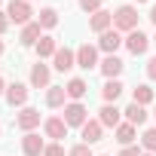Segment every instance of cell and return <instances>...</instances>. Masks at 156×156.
Masks as SVG:
<instances>
[{
    "label": "cell",
    "instance_id": "484cf974",
    "mask_svg": "<svg viewBox=\"0 0 156 156\" xmlns=\"http://www.w3.org/2000/svg\"><path fill=\"white\" fill-rule=\"evenodd\" d=\"M141 147H144V153H153L156 156V129H147L141 135Z\"/></svg>",
    "mask_w": 156,
    "mask_h": 156
},
{
    "label": "cell",
    "instance_id": "5b68a950",
    "mask_svg": "<svg viewBox=\"0 0 156 156\" xmlns=\"http://www.w3.org/2000/svg\"><path fill=\"white\" fill-rule=\"evenodd\" d=\"M101 61H98V46H92V43H83L80 49H76V67H83V70H92V67H98Z\"/></svg>",
    "mask_w": 156,
    "mask_h": 156
},
{
    "label": "cell",
    "instance_id": "ffe728a7",
    "mask_svg": "<svg viewBox=\"0 0 156 156\" xmlns=\"http://www.w3.org/2000/svg\"><path fill=\"white\" fill-rule=\"evenodd\" d=\"M67 104V92H64V86H49L46 89V107H64Z\"/></svg>",
    "mask_w": 156,
    "mask_h": 156
},
{
    "label": "cell",
    "instance_id": "f1b7e54d",
    "mask_svg": "<svg viewBox=\"0 0 156 156\" xmlns=\"http://www.w3.org/2000/svg\"><path fill=\"white\" fill-rule=\"evenodd\" d=\"M43 156H64V147H61L58 141H52V144H46V150H43Z\"/></svg>",
    "mask_w": 156,
    "mask_h": 156
},
{
    "label": "cell",
    "instance_id": "e0dca14e",
    "mask_svg": "<svg viewBox=\"0 0 156 156\" xmlns=\"http://www.w3.org/2000/svg\"><path fill=\"white\" fill-rule=\"evenodd\" d=\"M43 37V28H40V22H31V25H25L22 28V37H19V43L22 46H37V40Z\"/></svg>",
    "mask_w": 156,
    "mask_h": 156
},
{
    "label": "cell",
    "instance_id": "74e56055",
    "mask_svg": "<svg viewBox=\"0 0 156 156\" xmlns=\"http://www.w3.org/2000/svg\"><path fill=\"white\" fill-rule=\"evenodd\" d=\"M144 156H153V153H144Z\"/></svg>",
    "mask_w": 156,
    "mask_h": 156
},
{
    "label": "cell",
    "instance_id": "e575fe53",
    "mask_svg": "<svg viewBox=\"0 0 156 156\" xmlns=\"http://www.w3.org/2000/svg\"><path fill=\"white\" fill-rule=\"evenodd\" d=\"M3 49H6V46H3V40H0V55H3Z\"/></svg>",
    "mask_w": 156,
    "mask_h": 156
},
{
    "label": "cell",
    "instance_id": "d6a6232c",
    "mask_svg": "<svg viewBox=\"0 0 156 156\" xmlns=\"http://www.w3.org/2000/svg\"><path fill=\"white\" fill-rule=\"evenodd\" d=\"M147 19H150V22L156 25V3H153V9H150V16H147Z\"/></svg>",
    "mask_w": 156,
    "mask_h": 156
},
{
    "label": "cell",
    "instance_id": "52a82bcc",
    "mask_svg": "<svg viewBox=\"0 0 156 156\" xmlns=\"http://www.w3.org/2000/svg\"><path fill=\"white\" fill-rule=\"evenodd\" d=\"M126 49L132 52V55H144L147 49H150V37L138 28V31H132V34H126Z\"/></svg>",
    "mask_w": 156,
    "mask_h": 156
},
{
    "label": "cell",
    "instance_id": "836d02e7",
    "mask_svg": "<svg viewBox=\"0 0 156 156\" xmlns=\"http://www.w3.org/2000/svg\"><path fill=\"white\" fill-rule=\"evenodd\" d=\"M0 95H6V83H3V76H0Z\"/></svg>",
    "mask_w": 156,
    "mask_h": 156
},
{
    "label": "cell",
    "instance_id": "7402d4cb",
    "mask_svg": "<svg viewBox=\"0 0 156 156\" xmlns=\"http://www.w3.org/2000/svg\"><path fill=\"white\" fill-rule=\"evenodd\" d=\"M64 92H67V98H70V101H80V98H83V95L89 92V86H86V80H80V76H73V80H67Z\"/></svg>",
    "mask_w": 156,
    "mask_h": 156
},
{
    "label": "cell",
    "instance_id": "5bb4252c",
    "mask_svg": "<svg viewBox=\"0 0 156 156\" xmlns=\"http://www.w3.org/2000/svg\"><path fill=\"white\" fill-rule=\"evenodd\" d=\"M52 61H55V70H61V73H67L70 67H76V52H70L67 46H64V49L58 46V52L52 55Z\"/></svg>",
    "mask_w": 156,
    "mask_h": 156
},
{
    "label": "cell",
    "instance_id": "4fadbf2b",
    "mask_svg": "<svg viewBox=\"0 0 156 156\" xmlns=\"http://www.w3.org/2000/svg\"><path fill=\"white\" fill-rule=\"evenodd\" d=\"M16 126H19L22 132H34V129L40 126V110H37V107H22V113L16 116Z\"/></svg>",
    "mask_w": 156,
    "mask_h": 156
},
{
    "label": "cell",
    "instance_id": "d6986e66",
    "mask_svg": "<svg viewBox=\"0 0 156 156\" xmlns=\"http://www.w3.org/2000/svg\"><path fill=\"white\" fill-rule=\"evenodd\" d=\"M122 89H126V86H122L119 80H107V83L101 86V98H104V104H116V98L122 95Z\"/></svg>",
    "mask_w": 156,
    "mask_h": 156
},
{
    "label": "cell",
    "instance_id": "4dcf8cb0",
    "mask_svg": "<svg viewBox=\"0 0 156 156\" xmlns=\"http://www.w3.org/2000/svg\"><path fill=\"white\" fill-rule=\"evenodd\" d=\"M147 76H150V80H156V55L147 61Z\"/></svg>",
    "mask_w": 156,
    "mask_h": 156
},
{
    "label": "cell",
    "instance_id": "9c48e42d",
    "mask_svg": "<svg viewBox=\"0 0 156 156\" xmlns=\"http://www.w3.org/2000/svg\"><path fill=\"white\" fill-rule=\"evenodd\" d=\"M31 89H49V80H52V70H49V64H43V61H37L34 67H31Z\"/></svg>",
    "mask_w": 156,
    "mask_h": 156
},
{
    "label": "cell",
    "instance_id": "44dd1931",
    "mask_svg": "<svg viewBox=\"0 0 156 156\" xmlns=\"http://www.w3.org/2000/svg\"><path fill=\"white\" fill-rule=\"evenodd\" d=\"M122 116H126V122H132V126H135V129H138V126H144V122H147V110H144V107H141V104H135V101H132V104H129V107H126V110H122Z\"/></svg>",
    "mask_w": 156,
    "mask_h": 156
},
{
    "label": "cell",
    "instance_id": "30bf717a",
    "mask_svg": "<svg viewBox=\"0 0 156 156\" xmlns=\"http://www.w3.org/2000/svg\"><path fill=\"white\" fill-rule=\"evenodd\" d=\"M98 122H101L104 129H116V126H122V110H119L116 104H104V107L98 110Z\"/></svg>",
    "mask_w": 156,
    "mask_h": 156
},
{
    "label": "cell",
    "instance_id": "2e32d148",
    "mask_svg": "<svg viewBox=\"0 0 156 156\" xmlns=\"http://www.w3.org/2000/svg\"><path fill=\"white\" fill-rule=\"evenodd\" d=\"M89 28H92L95 34H104V31H110V28H113V12H107V9H98V12L89 19Z\"/></svg>",
    "mask_w": 156,
    "mask_h": 156
},
{
    "label": "cell",
    "instance_id": "6da1fadb",
    "mask_svg": "<svg viewBox=\"0 0 156 156\" xmlns=\"http://www.w3.org/2000/svg\"><path fill=\"white\" fill-rule=\"evenodd\" d=\"M113 28H116L119 34H132V31H138V9H135L132 3H122V6L113 12Z\"/></svg>",
    "mask_w": 156,
    "mask_h": 156
},
{
    "label": "cell",
    "instance_id": "4316f807",
    "mask_svg": "<svg viewBox=\"0 0 156 156\" xmlns=\"http://www.w3.org/2000/svg\"><path fill=\"white\" fill-rule=\"evenodd\" d=\"M101 3H104V0H80V9L89 12V16H95V12L101 9Z\"/></svg>",
    "mask_w": 156,
    "mask_h": 156
},
{
    "label": "cell",
    "instance_id": "1f68e13d",
    "mask_svg": "<svg viewBox=\"0 0 156 156\" xmlns=\"http://www.w3.org/2000/svg\"><path fill=\"white\" fill-rule=\"evenodd\" d=\"M9 25H12V22L6 19V12H0V37H3V34H6V28H9Z\"/></svg>",
    "mask_w": 156,
    "mask_h": 156
},
{
    "label": "cell",
    "instance_id": "d4e9b609",
    "mask_svg": "<svg viewBox=\"0 0 156 156\" xmlns=\"http://www.w3.org/2000/svg\"><path fill=\"white\" fill-rule=\"evenodd\" d=\"M132 101H135V104H141V107H147V104L153 101V89H150V86H144V83H141V86H135V89H132Z\"/></svg>",
    "mask_w": 156,
    "mask_h": 156
},
{
    "label": "cell",
    "instance_id": "277c9868",
    "mask_svg": "<svg viewBox=\"0 0 156 156\" xmlns=\"http://www.w3.org/2000/svg\"><path fill=\"white\" fill-rule=\"evenodd\" d=\"M119 46H126V37H122L116 28H110V31L98 34V49H101V52H107V55H116V49H119Z\"/></svg>",
    "mask_w": 156,
    "mask_h": 156
},
{
    "label": "cell",
    "instance_id": "f546056e",
    "mask_svg": "<svg viewBox=\"0 0 156 156\" xmlns=\"http://www.w3.org/2000/svg\"><path fill=\"white\" fill-rule=\"evenodd\" d=\"M116 156H144V150H141V147H135V144H129V147H122Z\"/></svg>",
    "mask_w": 156,
    "mask_h": 156
},
{
    "label": "cell",
    "instance_id": "83f0119b",
    "mask_svg": "<svg viewBox=\"0 0 156 156\" xmlns=\"http://www.w3.org/2000/svg\"><path fill=\"white\" fill-rule=\"evenodd\" d=\"M67 156H95V153H92V147H89V144H73Z\"/></svg>",
    "mask_w": 156,
    "mask_h": 156
},
{
    "label": "cell",
    "instance_id": "8fae6325",
    "mask_svg": "<svg viewBox=\"0 0 156 156\" xmlns=\"http://www.w3.org/2000/svg\"><path fill=\"white\" fill-rule=\"evenodd\" d=\"M43 150H46V141H43L37 132H25V138H22V153H25V156H43Z\"/></svg>",
    "mask_w": 156,
    "mask_h": 156
},
{
    "label": "cell",
    "instance_id": "8992f818",
    "mask_svg": "<svg viewBox=\"0 0 156 156\" xmlns=\"http://www.w3.org/2000/svg\"><path fill=\"white\" fill-rule=\"evenodd\" d=\"M28 95H31V89L25 83H9L6 86V104L9 107H28Z\"/></svg>",
    "mask_w": 156,
    "mask_h": 156
},
{
    "label": "cell",
    "instance_id": "8d00e7d4",
    "mask_svg": "<svg viewBox=\"0 0 156 156\" xmlns=\"http://www.w3.org/2000/svg\"><path fill=\"white\" fill-rule=\"evenodd\" d=\"M0 135H3V126H0Z\"/></svg>",
    "mask_w": 156,
    "mask_h": 156
},
{
    "label": "cell",
    "instance_id": "60d3db41",
    "mask_svg": "<svg viewBox=\"0 0 156 156\" xmlns=\"http://www.w3.org/2000/svg\"><path fill=\"white\" fill-rule=\"evenodd\" d=\"M0 3H3V0H0Z\"/></svg>",
    "mask_w": 156,
    "mask_h": 156
},
{
    "label": "cell",
    "instance_id": "cb8c5ba5",
    "mask_svg": "<svg viewBox=\"0 0 156 156\" xmlns=\"http://www.w3.org/2000/svg\"><path fill=\"white\" fill-rule=\"evenodd\" d=\"M37 22H40V28H43V31H52V28L58 25V9H52V6H46V9H40V16H37Z\"/></svg>",
    "mask_w": 156,
    "mask_h": 156
},
{
    "label": "cell",
    "instance_id": "9a60e30c",
    "mask_svg": "<svg viewBox=\"0 0 156 156\" xmlns=\"http://www.w3.org/2000/svg\"><path fill=\"white\" fill-rule=\"evenodd\" d=\"M80 135H83V144H89V147H92V144H98V141L104 138V126H101L98 119H89V122L80 129Z\"/></svg>",
    "mask_w": 156,
    "mask_h": 156
},
{
    "label": "cell",
    "instance_id": "b9f144b4",
    "mask_svg": "<svg viewBox=\"0 0 156 156\" xmlns=\"http://www.w3.org/2000/svg\"><path fill=\"white\" fill-rule=\"evenodd\" d=\"M28 3H31V0H28Z\"/></svg>",
    "mask_w": 156,
    "mask_h": 156
},
{
    "label": "cell",
    "instance_id": "603a6c76",
    "mask_svg": "<svg viewBox=\"0 0 156 156\" xmlns=\"http://www.w3.org/2000/svg\"><path fill=\"white\" fill-rule=\"evenodd\" d=\"M113 135H116V141H119L122 147H129V144H135V135H138V129H135L132 122H122V126H116V129H113Z\"/></svg>",
    "mask_w": 156,
    "mask_h": 156
},
{
    "label": "cell",
    "instance_id": "d590c367",
    "mask_svg": "<svg viewBox=\"0 0 156 156\" xmlns=\"http://www.w3.org/2000/svg\"><path fill=\"white\" fill-rule=\"evenodd\" d=\"M135 3H147V0H135Z\"/></svg>",
    "mask_w": 156,
    "mask_h": 156
},
{
    "label": "cell",
    "instance_id": "7a4b0ae2",
    "mask_svg": "<svg viewBox=\"0 0 156 156\" xmlns=\"http://www.w3.org/2000/svg\"><path fill=\"white\" fill-rule=\"evenodd\" d=\"M31 16H34V9H31V3L28 0H9V6H6V19L12 22V25H31Z\"/></svg>",
    "mask_w": 156,
    "mask_h": 156
},
{
    "label": "cell",
    "instance_id": "7c38bea8",
    "mask_svg": "<svg viewBox=\"0 0 156 156\" xmlns=\"http://www.w3.org/2000/svg\"><path fill=\"white\" fill-rule=\"evenodd\" d=\"M122 67H126V61H122L119 55H104L101 64H98V70L107 76V80H116V76L122 73Z\"/></svg>",
    "mask_w": 156,
    "mask_h": 156
},
{
    "label": "cell",
    "instance_id": "ac0fdd59",
    "mask_svg": "<svg viewBox=\"0 0 156 156\" xmlns=\"http://www.w3.org/2000/svg\"><path fill=\"white\" fill-rule=\"evenodd\" d=\"M34 49H37V58L43 61V58H52V55L58 52V43H55V37H49V34H43V37L37 40V46H34Z\"/></svg>",
    "mask_w": 156,
    "mask_h": 156
},
{
    "label": "cell",
    "instance_id": "ab89813d",
    "mask_svg": "<svg viewBox=\"0 0 156 156\" xmlns=\"http://www.w3.org/2000/svg\"><path fill=\"white\" fill-rule=\"evenodd\" d=\"M153 43H156V37H153Z\"/></svg>",
    "mask_w": 156,
    "mask_h": 156
},
{
    "label": "cell",
    "instance_id": "ba28073f",
    "mask_svg": "<svg viewBox=\"0 0 156 156\" xmlns=\"http://www.w3.org/2000/svg\"><path fill=\"white\" fill-rule=\"evenodd\" d=\"M43 132H46V138H52V141L61 144V138H67V122H64V116H49V119H43Z\"/></svg>",
    "mask_w": 156,
    "mask_h": 156
},
{
    "label": "cell",
    "instance_id": "f35d334b",
    "mask_svg": "<svg viewBox=\"0 0 156 156\" xmlns=\"http://www.w3.org/2000/svg\"><path fill=\"white\" fill-rule=\"evenodd\" d=\"M153 116H156V107H153Z\"/></svg>",
    "mask_w": 156,
    "mask_h": 156
},
{
    "label": "cell",
    "instance_id": "3957f363",
    "mask_svg": "<svg viewBox=\"0 0 156 156\" xmlns=\"http://www.w3.org/2000/svg\"><path fill=\"white\" fill-rule=\"evenodd\" d=\"M64 122H67V129H70V126L83 129V126L89 122V110H86V104H83V101H70V104H64Z\"/></svg>",
    "mask_w": 156,
    "mask_h": 156
}]
</instances>
